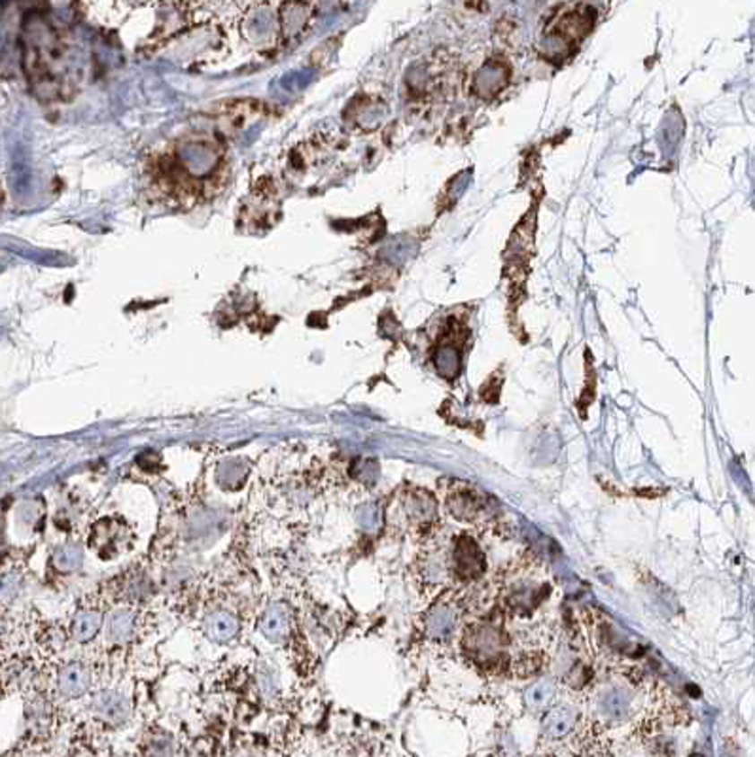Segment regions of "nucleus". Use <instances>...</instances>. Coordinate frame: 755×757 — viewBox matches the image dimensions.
<instances>
[{"label":"nucleus","instance_id":"1","mask_svg":"<svg viewBox=\"0 0 755 757\" xmlns=\"http://www.w3.org/2000/svg\"><path fill=\"white\" fill-rule=\"evenodd\" d=\"M211 143V141H209ZM207 136L199 143L194 160L180 150L178 143L163 148L146 165V186L153 197L175 206H194L209 196L216 194L224 184V177L207 175V169L195 165H209L224 161V152L214 144L207 152ZM224 170V169H209Z\"/></svg>","mask_w":755,"mask_h":757},{"label":"nucleus","instance_id":"2","mask_svg":"<svg viewBox=\"0 0 755 757\" xmlns=\"http://www.w3.org/2000/svg\"><path fill=\"white\" fill-rule=\"evenodd\" d=\"M462 648L473 665L483 670H504L511 659L509 636L494 619H482L466 625Z\"/></svg>","mask_w":755,"mask_h":757},{"label":"nucleus","instance_id":"3","mask_svg":"<svg viewBox=\"0 0 755 757\" xmlns=\"http://www.w3.org/2000/svg\"><path fill=\"white\" fill-rule=\"evenodd\" d=\"M445 506L458 523L473 526H490L499 521V506L477 487L464 481H451L445 489Z\"/></svg>","mask_w":755,"mask_h":757},{"label":"nucleus","instance_id":"4","mask_svg":"<svg viewBox=\"0 0 755 757\" xmlns=\"http://www.w3.org/2000/svg\"><path fill=\"white\" fill-rule=\"evenodd\" d=\"M593 714L608 726L625 724L638 710V693L629 683L610 682L598 685L591 697Z\"/></svg>","mask_w":755,"mask_h":757},{"label":"nucleus","instance_id":"5","mask_svg":"<svg viewBox=\"0 0 755 757\" xmlns=\"http://www.w3.org/2000/svg\"><path fill=\"white\" fill-rule=\"evenodd\" d=\"M449 559L453 583H470L485 574L487 559L470 535H451Z\"/></svg>","mask_w":755,"mask_h":757},{"label":"nucleus","instance_id":"6","mask_svg":"<svg viewBox=\"0 0 755 757\" xmlns=\"http://www.w3.org/2000/svg\"><path fill=\"white\" fill-rule=\"evenodd\" d=\"M549 591V585L543 579H536L534 576L519 574L517 579H509L504 589V605L509 612L528 615L534 612L542 602L545 600Z\"/></svg>","mask_w":755,"mask_h":757},{"label":"nucleus","instance_id":"7","mask_svg":"<svg viewBox=\"0 0 755 757\" xmlns=\"http://www.w3.org/2000/svg\"><path fill=\"white\" fill-rule=\"evenodd\" d=\"M460 610L453 598H443L436 606L428 610L422 622L424 636L430 642H449L458 629Z\"/></svg>","mask_w":755,"mask_h":757},{"label":"nucleus","instance_id":"8","mask_svg":"<svg viewBox=\"0 0 755 757\" xmlns=\"http://www.w3.org/2000/svg\"><path fill=\"white\" fill-rule=\"evenodd\" d=\"M129 535L131 530L122 519L107 518L93 526L90 545L100 559H112L122 552Z\"/></svg>","mask_w":755,"mask_h":757},{"label":"nucleus","instance_id":"9","mask_svg":"<svg viewBox=\"0 0 755 757\" xmlns=\"http://www.w3.org/2000/svg\"><path fill=\"white\" fill-rule=\"evenodd\" d=\"M91 710L97 719L110 727H122L131 718V702L129 699L114 690H102L95 693L91 700Z\"/></svg>","mask_w":755,"mask_h":757},{"label":"nucleus","instance_id":"10","mask_svg":"<svg viewBox=\"0 0 755 757\" xmlns=\"http://www.w3.org/2000/svg\"><path fill=\"white\" fill-rule=\"evenodd\" d=\"M404 513L411 525L428 530L438 519V502L424 489H409L404 494Z\"/></svg>","mask_w":755,"mask_h":757},{"label":"nucleus","instance_id":"11","mask_svg":"<svg viewBox=\"0 0 755 757\" xmlns=\"http://www.w3.org/2000/svg\"><path fill=\"white\" fill-rule=\"evenodd\" d=\"M577 719L579 714L576 710V707L568 702H562V704H553V707H549L543 718V735L549 741H560V738H566L568 735H572V731L577 726Z\"/></svg>","mask_w":755,"mask_h":757},{"label":"nucleus","instance_id":"12","mask_svg":"<svg viewBox=\"0 0 755 757\" xmlns=\"http://www.w3.org/2000/svg\"><path fill=\"white\" fill-rule=\"evenodd\" d=\"M91 685L90 668L80 661H71L57 673V692L65 699H80Z\"/></svg>","mask_w":755,"mask_h":757},{"label":"nucleus","instance_id":"13","mask_svg":"<svg viewBox=\"0 0 755 757\" xmlns=\"http://www.w3.org/2000/svg\"><path fill=\"white\" fill-rule=\"evenodd\" d=\"M102 625H105V613H102V610H99L97 606L78 608L71 617L68 634H71L74 642L88 644L100 632Z\"/></svg>","mask_w":755,"mask_h":757},{"label":"nucleus","instance_id":"14","mask_svg":"<svg viewBox=\"0 0 755 757\" xmlns=\"http://www.w3.org/2000/svg\"><path fill=\"white\" fill-rule=\"evenodd\" d=\"M290 627L291 615L288 606L282 605V602H273V605H269L260 622V631L265 639L273 644H282L288 639Z\"/></svg>","mask_w":755,"mask_h":757},{"label":"nucleus","instance_id":"15","mask_svg":"<svg viewBox=\"0 0 755 757\" xmlns=\"http://www.w3.org/2000/svg\"><path fill=\"white\" fill-rule=\"evenodd\" d=\"M203 629H204V634H207L213 642L226 644L237 636L239 619L231 610H224V608L213 610L211 613H207V617H204Z\"/></svg>","mask_w":755,"mask_h":757},{"label":"nucleus","instance_id":"16","mask_svg":"<svg viewBox=\"0 0 755 757\" xmlns=\"http://www.w3.org/2000/svg\"><path fill=\"white\" fill-rule=\"evenodd\" d=\"M139 629V617L135 608H122L110 615L107 623V640L110 644L122 646L135 639V632Z\"/></svg>","mask_w":755,"mask_h":757},{"label":"nucleus","instance_id":"17","mask_svg":"<svg viewBox=\"0 0 755 757\" xmlns=\"http://www.w3.org/2000/svg\"><path fill=\"white\" fill-rule=\"evenodd\" d=\"M83 562V549L74 544L57 545L51 553V566L61 574H73Z\"/></svg>","mask_w":755,"mask_h":757},{"label":"nucleus","instance_id":"18","mask_svg":"<svg viewBox=\"0 0 755 757\" xmlns=\"http://www.w3.org/2000/svg\"><path fill=\"white\" fill-rule=\"evenodd\" d=\"M144 757H175L173 736L165 731L152 733L144 743Z\"/></svg>","mask_w":755,"mask_h":757},{"label":"nucleus","instance_id":"19","mask_svg":"<svg viewBox=\"0 0 755 757\" xmlns=\"http://www.w3.org/2000/svg\"><path fill=\"white\" fill-rule=\"evenodd\" d=\"M553 697H555V687L551 683H543V682L532 685L526 693V700L530 707L538 710L551 707Z\"/></svg>","mask_w":755,"mask_h":757},{"label":"nucleus","instance_id":"20","mask_svg":"<svg viewBox=\"0 0 755 757\" xmlns=\"http://www.w3.org/2000/svg\"><path fill=\"white\" fill-rule=\"evenodd\" d=\"M257 687H260L262 697L264 699H273L274 695L279 693V687H277V680H274L273 673L269 668H264L260 674H257Z\"/></svg>","mask_w":755,"mask_h":757}]
</instances>
